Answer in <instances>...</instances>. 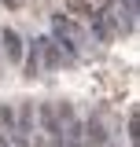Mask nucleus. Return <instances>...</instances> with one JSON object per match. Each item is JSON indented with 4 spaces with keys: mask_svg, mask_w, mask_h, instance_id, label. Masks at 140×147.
<instances>
[{
    "mask_svg": "<svg viewBox=\"0 0 140 147\" xmlns=\"http://www.w3.org/2000/svg\"><path fill=\"white\" fill-rule=\"evenodd\" d=\"M92 11H96V7H92L88 0H67V15H74V18H88Z\"/></svg>",
    "mask_w": 140,
    "mask_h": 147,
    "instance_id": "obj_6",
    "label": "nucleus"
},
{
    "mask_svg": "<svg viewBox=\"0 0 140 147\" xmlns=\"http://www.w3.org/2000/svg\"><path fill=\"white\" fill-rule=\"evenodd\" d=\"M88 4H92V7H111L114 0H88Z\"/></svg>",
    "mask_w": 140,
    "mask_h": 147,
    "instance_id": "obj_9",
    "label": "nucleus"
},
{
    "mask_svg": "<svg viewBox=\"0 0 140 147\" xmlns=\"http://www.w3.org/2000/svg\"><path fill=\"white\" fill-rule=\"evenodd\" d=\"M55 114L63 118V140H67V147H85V129H81V121H77L74 107H70V103H63Z\"/></svg>",
    "mask_w": 140,
    "mask_h": 147,
    "instance_id": "obj_1",
    "label": "nucleus"
},
{
    "mask_svg": "<svg viewBox=\"0 0 140 147\" xmlns=\"http://www.w3.org/2000/svg\"><path fill=\"white\" fill-rule=\"evenodd\" d=\"M37 48L44 52V66H48V70H55V66H59V52H55V40H48V37H44V40H37Z\"/></svg>",
    "mask_w": 140,
    "mask_h": 147,
    "instance_id": "obj_5",
    "label": "nucleus"
},
{
    "mask_svg": "<svg viewBox=\"0 0 140 147\" xmlns=\"http://www.w3.org/2000/svg\"><path fill=\"white\" fill-rule=\"evenodd\" d=\"M103 140H107V132L100 125V118H92L88 121V147H103Z\"/></svg>",
    "mask_w": 140,
    "mask_h": 147,
    "instance_id": "obj_7",
    "label": "nucleus"
},
{
    "mask_svg": "<svg viewBox=\"0 0 140 147\" xmlns=\"http://www.w3.org/2000/svg\"><path fill=\"white\" fill-rule=\"evenodd\" d=\"M85 22L92 26V33L100 37V44H111V40H114V26H111V15H107V11H100V7H96Z\"/></svg>",
    "mask_w": 140,
    "mask_h": 147,
    "instance_id": "obj_3",
    "label": "nucleus"
},
{
    "mask_svg": "<svg viewBox=\"0 0 140 147\" xmlns=\"http://www.w3.org/2000/svg\"><path fill=\"white\" fill-rule=\"evenodd\" d=\"M52 26H55V37L67 44L70 59H74V55H77V48H81V40H85V37H81V30H77V26H74L67 15H55V22H52Z\"/></svg>",
    "mask_w": 140,
    "mask_h": 147,
    "instance_id": "obj_2",
    "label": "nucleus"
},
{
    "mask_svg": "<svg viewBox=\"0 0 140 147\" xmlns=\"http://www.w3.org/2000/svg\"><path fill=\"white\" fill-rule=\"evenodd\" d=\"M0 44H4V55L11 59V63H22V37L7 26V30H0Z\"/></svg>",
    "mask_w": 140,
    "mask_h": 147,
    "instance_id": "obj_4",
    "label": "nucleus"
},
{
    "mask_svg": "<svg viewBox=\"0 0 140 147\" xmlns=\"http://www.w3.org/2000/svg\"><path fill=\"white\" fill-rule=\"evenodd\" d=\"M33 147H52V144H48V140H44V136H41V140H37V144Z\"/></svg>",
    "mask_w": 140,
    "mask_h": 147,
    "instance_id": "obj_10",
    "label": "nucleus"
},
{
    "mask_svg": "<svg viewBox=\"0 0 140 147\" xmlns=\"http://www.w3.org/2000/svg\"><path fill=\"white\" fill-rule=\"evenodd\" d=\"M37 74H41V48H37V40H33V48L26 55V77H37Z\"/></svg>",
    "mask_w": 140,
    "mask_h": 147,
    "instance_id": "obj_8",
    "label": "nucleus"
},
{
    "mask_svg": "<svg viewBox=\"0 0 140 147\" xmlns=\"http://www.w3.org/2000/svg\"><path fill=\"white\" fill-rule=\"evenodd\" d=\"M0 147H7V140H4V132H0Z\"/></svg>",
    "mask_w": 140,
    "mask_h": 147,
    "instance_id": "obj_11",
    "label": "nucleus"
}]
</instances>
